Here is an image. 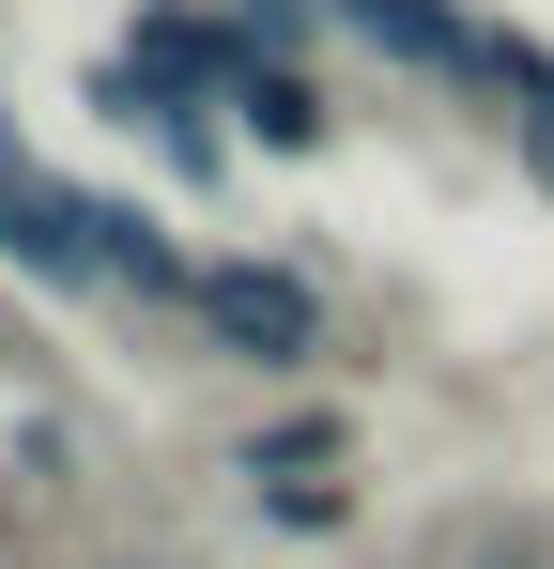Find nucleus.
Instances as JSON below:
<instances>
[{
	"instance_id": "nucleus-1",
	"label": "nucleus",
	"mask_w": 554,
	"mask_h": 569,
	"mask_svg": "<svg viewBox=\"0 0 554 569\" xmlns=\"http://www.w3.org/2000/svg\"><path fill=\"white\" fill-rule=\"evenodd\" d=\"M247 370H308L324 355V308H308V278H277V262H200V292H185Z\"/></svg>"
},
{
	"instance_id": "nucleus-2",
	"label": "nucleus",
	"mask_w": 554,
	"mask_h": 569,
	"mask_svg": "<svg viewBox=\"0 0 554 569\" xmlns=\"http://www.w3.org/2000/svg\"><path fill=\"white\" fill-rule=\"evenodd\" d=\"M0 262H31V278H108V262H92V200L78 186H47V170H31V154H0Z\"/></svg>"
},
{
	"instance_id": "nucleus-3",
	"label": "nucleus",
	"mask_w": 554,
	"mask_h": 569,
	"mask_svg": "<svg viewBox=\"0 0 554 569\" xmlns=\"http://www.w3.org/2000/svg\"><path fill=\"white\" fill-rule=\"evenodd\" d=\"M339 31H369L385 62H416V78H493V47L508 31H477V16H447V0H324Z\"/></svg>"
},
{
	"instance_id": "nucleus-4",
	"label": "nucleus",
	"mask_w": 554,
	"mask_h": 569,
	"mask_svg": "<svg viewBox=\"0 0 554 569\" xmlns=\"http://www.w3.org/2000/svg\"><path fill=\"white\" fill-rule=\"evenodd\" d=\"M247 139H277V154H308V139H324V93H308V78H293V62H263V78H247Z\"/></svg>"
},
{
	"instance_id": "nucleus-5",
	"label": "nucleus",
	"mask_w": 554,
	"mask_h": 569,
	"mask_svg": "<svg viewBox=\"0 0 554 569\" xmlns=\"http://www.w3.org/2000/svg\"><path fill=\"white\" fill-rule=\"evenodd\" d=\"M308 16H324V0H231V31H247V47H293Z\"/></svg>"
},
{
	"instance_id": "nucleus-6",
	"label": "nucleus",
	"mask_w": 554,
	"mask_h": 569,
	"mask_svg": "<svg viewBox=\"0 0 554 569\" xmlns=\"http://www.w3.org/2000/svg\"><path fill=\"white\" fill-rule=\"evenodd\" d=\"M524 170H540V186H554V78H540V93H524Z\"/></svg>"
}]
</instances>
